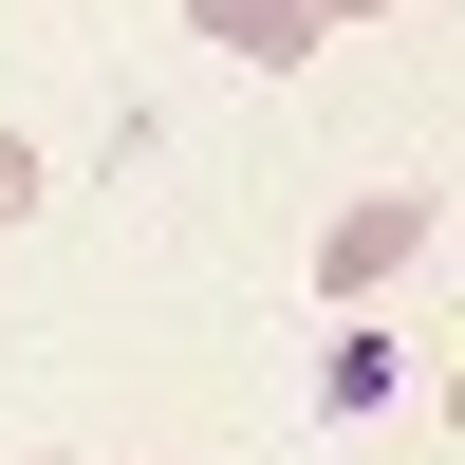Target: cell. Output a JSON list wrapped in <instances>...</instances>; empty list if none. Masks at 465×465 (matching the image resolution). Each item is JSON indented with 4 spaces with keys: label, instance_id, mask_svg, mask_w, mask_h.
Returning <instances> with one entry per match:
<instances>
[{
    "label": "cell",
    "instance_id": "cell-1",
    "mask_svg": "<svg viewBox=\"0 0 465 465\" xmlns=\"http://www.w3.org/2000/svg\"><path fill=\"white\" fill-rule=\"evenodd\" d=\"M429 242H447V205H429V186H354V205L317 223V298H391Z\"/></svg>",
    "mask_w": 465,
    "mask_h": 465
},
{
    "label": "cell",
    "instance_id": "cell-2",
    "mask_svg": "<svg viewBox=\"0 0 465 465\" xmlns=\"http://www.w3.org/2000/svg\"><path fill=\"white\" fill-rule=\"evenodd\" d=\"M186 37L242 56V74H298V56H317V0H186Z\"/></svg>",
    "mask_w": 465,
    "mask_h": 465
},
{
    "label": "cell",
    "instance_id": "cell-3",
    "mask_svg": "<svg viewBox=\"0 0 465 465\" xmlns=\"http://www.w3.org/2000/svg\"><path fill=\"white\" fill-rule=\"evenodd\" d=\"M37 205H56V168H37V131H0V242H19Z\"/></svg>",
    "mask_w": 465,
    "mask_h": 465
},
{
    "label": "cell",
    "instance_id": "cell-4",
    "mask_svg": "<svg viewBox=\"0 0 465 465\" xmlns=\"http://www.w3.org/2000/svg\"><path fill=\"white\" fill-rule=\"evenodd\" d=\"M335 19H391V0H317V37H335Z\"/></svg>",
    "mask_w": 465,
    "mask_h": 465
},
{
    "label": "cell",
    "instance_id": "cell-5",
    "mask_svg": "<svg viewBox=\"0 0 465 465\" xmlns=\"http://www.w3.org/2000/svg\"><path fill=\"white\" fill-rule=\"evenodd\" d=\"M37 465H74V447H37Z\"/></svg>",
    "mask_w": 465,
    "mask_h": 465
}]
</instances>
